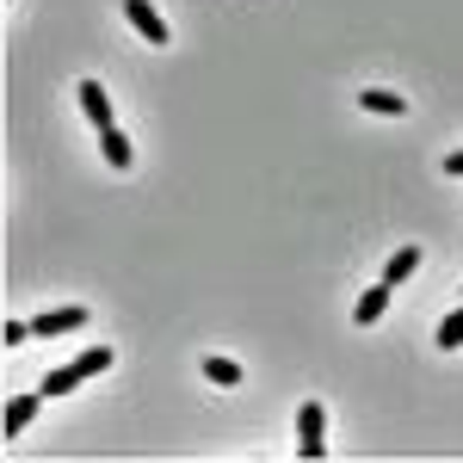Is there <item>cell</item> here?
<instances>
[{
	"instance_id": "cell-14",
	"label": "cell",
	"mask_w": 463,
	"mask_h": 463,
	"mask_svg": "<svg viewBox=\"0 0 463 463\" xmlns=\"http://www.w3.org/2000/svg\"><path fill=\"white\" fill-rule=\"evenodd\" d=\"M445 174H463V148H458V155H451V161H445Z\"/></svg>"
},
{
	"instance_id": "cell-7",
	"label": "cell",
	"mask_w": 463,
	"mask_h": 463,
	"mask_svg": "<svg viewBox=\"0 0 463 463\" xmlns=\"http://www.w3.org/2000/svg\"><path fill=\"white\" fill-rule=\"evenodd\" d=\"M383 309H390V285H371L364 297H358L353 321H358V327H371V321H383Z\"/></svg>"
},
{
	"instance_id": "cell-5",
	"label": "cell",
	"mask_w": 463,
	"mask_h": 463,
	"mask_svg": "<svg viewBox=\"0 0 463 463\" xmlns=\"http://www.w3.org/2000/svg\"><path fill=\"white\" fill-rule=\"evenodd\" d=\"M80 321H87V309H80V303H62V309L37 316L32 327H37V340H50V334H69V327H80Z\"/></svg>"
},
{
	"instance_id": "cell-6",
	"label": "cell",
	"mask_w": 463,
	"mask_h": 463,
	"mask_svg": "<svg viewBox=\"0 0 463 463\" xmlns=\"http://www.w3.org/2000/svg\"><path fill=\"white\" fill-rule=\"evenodd\" d=\"M99 155H106L111 167H130V161H137V148H130V137H124L118 124H111V130H99Z\"/></svg>"
},
{
	"instance_id": "cell-9",
	"label": "cell",
	"mask_w": 463,
	"mask_h": 463,
	"mask_svg": "<svg viewBox=\"0 0 463 463\" xmlns=\"http://www.w3.org/2000/svg\"><path fill=\"white\" fill-rule=\"evenodd\" d=\"M420 272V248H395L390 266H383V285H402V279H414Z\"/></svg>"
},
{
	"instance_id": "cell-4",
	"label": "cell",
	"mask_w": 463,
	"mask_h": 463,
	"mask_svg": "<svg viewBox=\"0 0 463 463\" xmlns=\"http://www.w3.org/2000/svg\"><path fill=\"white\" fill-rule=\"evenodd\" d=\"M80 111H87V124L93 130H111L118 118H111V99H106V87L99 80H80Z\"/></svg>"
},
{
	"instance_id": "cell-13",
	"label": "cell",
	"mask_w": 463,
	"mask_h": 463,
	"mask_svg": "<svg viewBox=\"0 0 463 463\" xmlns=\"http://www.w3.org/2000/svg\"><path fill=\"white\" fill-rule=\"evenodd\" d=\"M37 327L32 321H6V327H0V340H6V346H25V340H32Z\"/></svg>"
},
{
	"instance_id": "cell-12",
	"label": "cell",
	"mask_w": 463,
	"mask_h": 463,
	"mask_svg": "<svg viewBox=\"0 0 463 463\" xmlns=\"http://www.w3.org/2000/svg\"><path fill=\"white\" fill-rule=\"evenodd\" d=\"M204 377H211V383H241V364L222 358V353H211V358H204Z\"/></svg>"
},
{
	"instance_id": "cell-3",
	"label": "cell",
	"mask_w": 463,
	"mask_h": 463,
	"mask_svg": "<svg viewBox=\"0 0 463 463\" xmlns=\"http://www.w3.org/2000/svg\"><path fill=\"white\" fill-rule=\"evenodd\" d=\"M124 19H130L148 43H167V19L155 13V0H124Z\"/></svg>"
},
{
	"instance_id": "cell-2",
	"label": "cell",
	"mask_w": 463,
	"mask_h": 463,
	"mask_svg": "<svg viewBox=\"0 0 463 463\" xmlns=\"http://www.w3.org/2000/svg\"><path fill=\"white\" fill-rule=\"evenodd\" d=\"M321 427H327V408H321V402H303V408H297V458H309V463H316L321 451H327Z\"/></svg>"
},
{
	"instance_id": "cell-11",
	"label": "cell",
	"mask_w": 463,
	"mask_h": 463,
	"mask_svg": "<svg viewBox=\"0 0 463 463\" xmlns=\"http://www.w3.org/2000/svg\"><path fill=\"white\" fill-rule=\"evenodd\" d=\"M458 346H463V303L439 321V353H458Z\"/></svg>"
},
{
	"instance_id": "cell-8",
	"label": "cell",
	"mask_w": 463,
	"mask_h": 463,
	"mask_svg": "<svg viewBox=\"0 0 463 463\" xmlns=\"http://www.w3.org/2000/svg\"><path fill=\"white\" fill-rule=\"evenodd\" d=\"M358 106L377 111V118H402V111H408V99H402V93H383V87H364V93H358Z\"/></svg>"
},
{
	"instance_id": "cell-10",
	"label": "cell",
	"mask_w": 463,
	"mask_h": 463,
	"mask_svg": "<svg viewBox=\"0 0 463 463\" xmlns=\"http://www.w3.org/2000/svg\"><path fill=\"white\" fill-rule=\"evenodd\" d=\"M37 402H43V390H37V395H13V402H6V432H25V427H32Z\"/></svg>"
},
{
	"instance_id": "cell-1",
	"label": "cell",
	"mask_w": 463,
	"mask_h": 463,
	"mask_svg": "<svg viewBox=\"0 0 463 463\" xmlns=\"http://www.w3.org/2000/svg\"><path fill=\"white\" fill-rule=\"evenodd\" d=\"M106 364H111V346H93V353L69 358L62 371H50V377H43V402H50V395H69L74 383H87V377H99Z\"/></svg>"
}]
</instances>
